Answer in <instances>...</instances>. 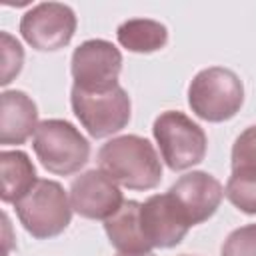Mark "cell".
Instances as JSON below:
<instances>
[{
    "label": "cell",
    "mask_w": 256,
    "mask_h": 256,
    "mask_svg": "<svg viewBox=\"0 0 256 256\" xmlns=\"http://www.w3.org/2000/svg\"><path fill=\"white\" fill-rule=\"evenodd\" d=\"M184 256H188V254H184Z\"/></svg>",
    "instance_id": "44dd1931"
},
{
    "label": "cell",
    "mask_w": 256,
    "mask_h": 256,
    "mask_svg": "<svg viewBox=\"0 0 256 256\" xmlns=\"http://www.w3.org/2000/svg\"><path fill=\"white\" fill-rule=\"evenodd\" d=\"M232 170H256V126L246 128L232 146Z\"/></svg>",
    "instance_id": "e0dca14e"
},
{
    "label": "cell",
    "mask_w": 256,
    "mask_h": 256,
    "mask_svg": "<svg viewBox=\"0 0 256 256\" xmlns=\"http://www.w3.org/2000/svg\"><path fill=\"white\" fill-rule=\"evenodd\" d=\"M24 60V52L18 40H14L8 32H2V80L0 84L6 86L12 78L20 72Z\"/></svg>",
    "instance_id": "d6986e66"
},
{
    "label": "cell",
    "mask_w": 256,
    "mask_h": 256,
    "mask_svg": "<svg viewBox=\"0 0 256 256\" xmlns=\"http://www.w3.org/2000/svg\"><path fill=\"white\" fill-rule=\"evenodd\" d=\"M224 194L238 210L256 214V170H232Z\"/></svg>",
    "instance_id": "2e32d148"
},
{
    "label": "cell",
    "mask_w": 256,
    "mask_h": 256,
    "mask_svg": "<svg viewBox=\"0 0 256 256\" xmlns=\"http://www.w3.org/2000/svg\"><path fill=\"white\" fill-rule=\"evenodd\" d=\"M0 142L24 144L38 128V108L22 90H6L0 98Z\"/></svg>",
    "instance_id": "7c38bea8"
},
{
    "label": "cell",
    "mask_w": 256,
    "mask_h": 256,
    "mask_svg": "<svg viewBox=\"0 0 256 256\" xmlns=\"http://www.w3.org/2000/svg\"><path fill=\"white\" fill-rule=\"evenodd\" d=\"M170 196L178 202L192 226L208 220L222 202L224 188L208 172L196 170L180 176L170 186Z\"/></svg>",
    "instance_id": "8fae6325"
},
{
    "label": "cell",
    "mask_w": 256,
    "mask_h": 256,
    "mask_svg": "<svg viewBox=\"0 0 256 256\" xmlns=\"http://www.w3.org/2000/svg\"><path fill=\"white\" fill-rule=\"evenodd\" d=\"M72 210L90 220H108L124 204L118 184L102 170H88L70 184Z\"/></svg>",
    "instance_id": "9c48e42d"
},
{
    "label": "cell",
    "mask_w": 256,
    "mask_h": 256,
    "mask_svg": "<svg viewBox=\"0 0 256 256\" xmlns=\"http://www.w3.org/2000/svg\"><path fill=\"white\" fill-rule=\"evenodd\" d=\"M116 38L120 46H124L130 52H156L166 46L168 42V30L164 24L148 18H132L118 26Z\"/></svg>",
    "instance_id": "9a60e30c"
},
{
    "label": "cell",
    "mask_w": 256,
    "mask_h": 256,
    "mask_svg": "<svg viewBox=\"0 0 256 256\" xmlns=\"http://www.w3.org/2000/svg\"><path fill=\"white\" fill-rule=\"evenodd\" d=\"M70 102L76 118L92 138L112 136L130 120V98L120 84L106 92H84L72 86Z\"/></svg>",
    "instance_id": "8992f818"
},
{
    "label": "cell",
    "mask_w": 256,
    "mask_h": 256,
    "mask_svg": "<svg viewBox=\"0 0 256 256\" xmlns=\"http://www.w3.org/2000/svg\"><path fill=\"white\" fill-rule=\"evenodd\" d=\"M244 102V86L236 72L210 66L200 70L188 86L192 112L206 122H224L236 116Z\"/></svg>",
    "instance_id": "7a4b0ae2"
},
{
    "label": "cell",
    "mask_w": 256,
    "mask_h": 256,
    "mask_svg": "<svg viewBox=\"0 0 256 256\" xmlns=\"http://www.w3.org/2000/svg\"><path fill=\"white\" fill-rule=\"evenodd\" d=\"M76 32L74 10L60 2H42L20 20L22 38L40 52H54L70 44Z\"/></svg>",
    "instance_id": "ba28073f"
},
{
    "label": "cell",
    "mask_w": 256,
    "mask_h": 256,
    "mask_svg": "<svg viewBox=\"0 0 256 256\" xmlns=\"http://www.w3.org/2000/svg\"><path fill=\"white\" fill-rule=\"evenodd\" d=\"M222 256H256V224H246L228 234Z\"/></svg>",
    "instance_id": "ac0fdd59"
},
{
    "label": "cell",
    "mask_w": 256,
    "mask_h": 256,
    "mask_svg": "<svg viewBox=\"0 0 256 256\" xmlns=\"http://www.w3.org/2000/svg\"><path fill=\"white\" fill-rule=\"evenodd\" d=\"M0 170H2V202L6 204L10 202L16 204L38 180L34 164L20 150H2Z\"/></svg>",
    "instance_id": "5bb4252c"
},
{
    "label": "cell",
    "mask_w": 256,
    "mask_h": 256,
    "mask_svg": "<svg viewBox=\"0 0 256 256\" xmlns=\"http://www.w3.org/2000/svg\"><path fill=\"white\" fill-rule=\"evenodd\" d=\"M160 154L170 170H186L206 156V134L184 112L166 110L152 126Z\"/></svg>",
    "instance_id": "5b68a950"
},
{
    "label": "cell",
    "mask_w": 256,
    "mask_h": 256,
    "mask_svg": "<svg viewBox=\"0 0 256 256\" xmlns=\"http://www.w3.org/2000/svg\"><path fill=\"white\" fill-rule=\"evenodd\" d=\"M14 208L26 232L40 240L62 234L72 218V204L64 188L44 178H38Z\"/></svg>",
    "instance_id": "3957f363"
},
{
    "label": "cell",
    "mask_w": 256,
    "mask_h": 256,
    "mask_svg": "<svg viewBox=\"0 0 256 256\" xmlns=\"http://www.w3.org/2000/svg\"><path fill=\"white\" fill-rule=\"evenodd\" d=\"M32 146L40 164L48 172L60 176L78 172L90 156V142L74 124L60 118L40 122Z\"/></svg>",
    "instance_id": "277c9868"
},
{
    "label": "cell",
    "mask_w": 256,
    "mask_h": 256,
    "mask_svg": "<svg viewBox=\"0 0 256 256\" xmlns=\"http://www.w3.org/2000/svg\"><path fill=\"white\" fill-rule=\"evenodd\" d=\"M100 170L130 190H150L162 180V164L154 146L136 134L108 140L98 150Z\"/></svg>",
    "instance_id": "6da1fadb"
},
{
    "label": "cell",
    "mask_w": 256,
    "mask_h": 256,
    "mask_svg": "<svg viewBox=\"0 0 256 256\" xmlns=\"http://www.w3.org/2000/svg\"><path fill=\"white\" fill-rule=\"evenodd\" d=\"M74 86L84 92H106L118 86L122 54L108 40H86L72 54Z\"/></svg>",
    "instance_id": "52a82bcc"
},
{
    "label": "cell",
    "mask_w": 256,
    "mask_h": 256,
    "mask_svg": "<svg viewBox=\"0 0 256 256\" xmlns=\"http://www.w3.org/2000/svg\"><path fill=\"white\" fill-rule=\"evenodd\" d=\"M140 226L152 248H172L182 242L192 224L170 192H166L150 196L140 206Z\"/></svg>",
    "instance_id": "30bf717a"
},
{
    "label": "cell",
    "mask_w": 256,
    "mask_h": 256,
    "mask_svg": "<svg viewBox=\"0 0 256 256\" xmlns=\"http://www.w3.org/2000/svg\"><path fill=\"white\" fill-rule=\"evenodd\" d=\"M118 256H126V254H118ZM144 256H154V254L150 252V254H144Z\"/></svg>",
    "instance_id": "ffe728a7"
},
{
    "label": "cell",
    "mask_w": 256,
    "mask_h": 256,
    "mask_svg": "<svg viewBox=\"0 0 256 256\" xmlns=\"http://www.w3.org/2000/svg\"><path fill=\"white\" fill-rule=\"evenodd\" d=\"M140 202L124 200L120 210L104 220V230L110 238V244L126 256H144L150 254L152 246L146 240L140 226Z\"/></svg>",
    "instance_id": "4fadbf2b"
}]
</instances>
